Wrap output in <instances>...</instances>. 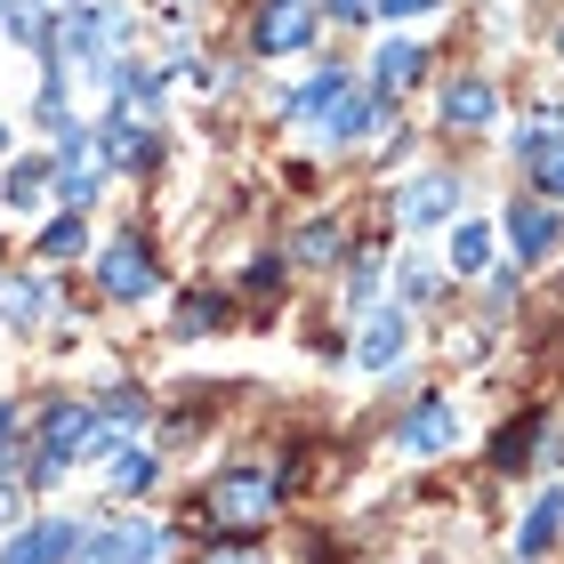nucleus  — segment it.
<instances>
[{
    "mask_svg": "<svg viewBox=\"0 0 564 564\" xmlns=\"http://www.w3.org/2000/svg\"><path fill=\"white\" fill-rule=\"evenodd\" d=\"M242 282H250V299H267V291H274V282H282V259H259V267H250Z\"/></svg>",
    "mask_w": 564,
    "mask_h": 564,
    "instance_id": "30",
    "label": "nucleus"
},
{
    "mask_svg": "<svg viewBox=\"0 0 564 564\" xmlns=\"http://www.w3.org/2000/svg\"><path fill=\"white\" fill-rule=\"evenodd\" d=\"M403 339H412V315H395V306H388V315L364 323V339H355V364H364V371H395V364H403Z\"/></svg>",
    "mask_w": 564,
    "mask_h": 564,
    "instance_id": "14",
    "label": "nucleus"
},
{
    "mask_svg": "<svg viewBox=\"0 0 564 564\" xmlns=\"http://www.w3.org/2000/svg\"><path fill=\"white\" fill-rule=\"evenodd\" d=\"M452 274H492V226H484V218H459L452 226Z\"/></svg>",
    "mask_w": 564,
    "mask_h": 564,
    "instance_id": "21",
    "label": "nucleus"
},
{
    "mask_svg": "<svg viewBox=\"0 0 564 564\" xmlns=\"http://www.w3.org/2000/svg\"><path fill=\"white\" fill-rule=\"evenodd\" d=\"M218 323H226V299L218 291H186V299H177V339H210Z\"/></svg>",
    "mask_w": 564,
    "mask_h": 564,
    "instance_id": "25",
    "label": "nucleus"
},
{
    "mask_svg": "<svg viewBox=\"0 0 564 564\" xmlns=\"http://www.w3.org/2000/svg\"><path fill=\"white\" fill-rule=\"evenodd\" d=\"M9 427H17V412H9V403H0V435H9Z\"/></svg>",
    "mask_w": 564,
    "mask_h": 564,
    "instance_id": "35",
    "label": "nucleus"
},
{
    "mask_svg": "<svg viewBox=\"0 0 564 564\" xmlns=\"http://www.w3.org/2000/svg\"><path fill=\"white\" fill-rule=\"evenodd\" d=\"M0 468H9V444H0Z\"/></svg>",
    "mask_w": 564,
    "mask_h": 564,
    "instance_id": "37",
    "label": "nucleus"
},
{
    "mask_svg": "<svg viewBox=\"0 0 564 564\" xmlns=\"http://www.w3.org/2000/svg\"><path fill=\"white\" fill-rule=\"evenodd\" d=\"M420 73H427V48H420V41H388V48L371 57V89H379V106H388L395 89H412Z\"/></svg>",
    "mask_w": 564,
    "mask_h": 564,
    "instance_id": "17",
    "label": "nucleus"
},
{
    "mask_svg": "<svg viewBox=\"0 0 564 564\" xmlns=\"http://www.w3.org/2000/svg\"><path fill=\"white\" fill-rule=\"evenodd\" d=\"M121 41H130V9H113V0H73V9H57V57L89 65L97 82H113Z\"/></svg>",
    "mask_w": 564,
    "mask_h": 564,
    "instance_id": "2",
    "label": "nucleus"
},
{
    "mask_svg": "<svg viewBox=\"0 0 564 564\" xmlns=\"http://www.w3.org/2000/svg\"><path fill=\"white\" fill-rule=\"evenodd\" d=\"M73 549H82V524L73 517H41L24 524L9 549H0V564H73Z\"/></svg>",
    "mask_w": 564,
    "mask_h": 564,
    "instance_id": "9",
    "label": "nucleus"
},
{
    "mask_svg": "<svg viewBox=\"0 0 564 564\" xmlns=\"http://www.w3.org/2000/svg\"><path fill=\"white\" fill-rule=\"evenodd\" d=\"M282 500V468L274 459H235V468H218L202 484V532H226V541H242V532H259Z\"/></svg>",
    "mask_w": 564,
    "mask_h": 564,
    "instance_id": "1",
    "label": "nucleus"
},
{
    "mask_svg": "<svg viewBox=\"0 0 564 564\" xmlns=\"http://www.w3.org/2000/svg\"><path fill=\"white\" fill-rule=\"evenodd\" d=\"M371 282H379V267L364 259V267H355V274H347V306H364V299H371Z\"/></svg>",
    "mask_w": 564,
    "mask_h": 564,
    "instance_id": "32",
    "label": "nucleus"
},
{
    "mask_svg": "<svg viewBox=\"0 0 564 564\" xmlns=\"http://www.w3.org/2000/svg\"><path fill=\"white\" fill-rule=\"evenodd\" d=\"M210 564H267V556H210Z\"/></svg>",
    "mask_w": 564,
    "mask_h": 564,
    "instance_id": "34",
    "label": "nucleus"
},
{
    "mask_svg": "<svg viewBox=\"0 0 564 564\" xmlns=\"http://www.w3.org/2000/svg\"><path fill=\"white\" fill-rule=\"evenodd\" d=\"M57 194V162H9V177H0V202H9V210H41V202Z\"/></svg>",
    "mask_w": 564,
    "mask_h": 564,
    "instance_id": "19",
    "label": "nucleus"
},
{
    "mask_svg": "<svg viewBox=\"0 0 564 564\" xmlns=\"http://www.w3.org/2000/svg\"><path fill=\"white\" fill-rule=\"evenodd\" d=\"M82 235H89V226H82V210H65V218L41 235V259H73V250H82Z\"/></svg>",
    "mask_w": 564,
    "mask_h": 564,
    "instance_id": "27",
    "label": "nucleus"
},
{
    "mask_svg": "<svg viewBox=\"0 0 564 564\" xmlns=\"http://www.w3.org/2000/svg\"><path fill=\"white\" fill-rule=\"evenodd\" d=\"M315 24H323L315 0H267V9L250 17V48H259V57H291V48L315 41Z\"/></svg>",
    "mask_w": 564,
    "mask_h": 564,
    "instance_id": "6",
    "label": "nucleus"
},
{
    "mask_svg": "<svg viewBox=\"0 0 564 564\" xmlns=\"http://www.w3.org/2000/svg\"><path fill=\"white\" fill-rule=\"evenodd\" d=\"M395 444L412 452V459H435V452H452L459 444V412L444 395H420L412 412H403V427H395Z\"/></svg>",
    "mask_w": 564,
    "mask_h": 564,
    "instance_id": "8",
    "label": "nucleus"
},
{
    "mask_svg": "<svg viewBox=\"0 0 564 564\" xmlns=\"http://www.w3.org/2000/svg\"><path fill=\"white\" fill-rule=\"evenodd\" d=\"M153 484H162V459H153L145 444H121V452H113V492L138 500V492H153Z\"/></svg>",
    "mask_w": 564,
    "mask_h": 564,
    "instance_id": "24",
    "label": "nucleus"
},
{
    "mask_svg": "<svg viewBox=\"0 0 564 564\" xmlns=\"http://www.w3.org/2000/svg\"><path fill=\"white\" fill-rule=\"evenodd\" d=\"M395 291H403V306H427V299H435V274H427V259H412V267H403V274H395Z\"/></svg>",
    "mask_w": 564,
    "mask_h": 564,
    "instance_id": "28",
    "label": "nucleus"
},
{
    "mask_svg": "<svg viewBox=\"0 0 564 564\" xmlns=\"http://www.w3.org/2000/svg\"><path fill=\"white\" fill-rule=\"evenodd\" d=\"M339 242H347V235L323 218V226H306V235L291 242V259H299V267H330V259H339Z\"/></svg>",
    "mask_w": 564,
    "mask_h": 564,
    "instance_id": "26",
    "label": "nucleus"
},
{
    "mask_svg": "<svg viewBox=\"0 0 564 564\" xmlns=\"http://www.w3.org/2000/svg\"><path fill=\"white\" fill-rule=\"evenodd\" d=\"M0 153H9V130H0Z\"/></svg>",
    "mask_w": 564,
    "mask_h": 564,
    "instance_id": "38",
    "label": "nucleus"
},
{
    "mask_svg": "<svg viewBox=\"0 0 564 564\" xmlns=\"http://www.w3.org/2000/svg\"><path fill=\"white\" fill-rule=\"evenodd\" d=\"M170 556V524L153 517H121V524H89L73 564H162Z\"/></svg>",
    "mask_w": 564,
    "mask_h": 564,
    "instance_id": "4",
    "label": "nucleus"
},
{
    "mask_svg": "<svg viewBox=\"0 0 564 564\" xmlns=\"http://www.w3.org/2000/svg\"><path fill=\"white\" fill-rule=\"evenodd\" d=\"M435 0H371V17H395V24H412V17H427Z\"/></svg>",
    "mask_w": 564,
    "mask_h": 564,
    "instance_id": "29",
    "label": "nucleus"
},
{
    "mask_svg": "<svg viewBox=\"0 0 564 564\" xmlns=\"http://www.w3.org/2000/svg\"><path fill=\"white\" fill-rule=\"evenodd\" d=\"M508 242L524 267H541V250H556V210L549 202H508Z\"/></svg>",
    "mask_w": 564,
    "mask_h": 564,
    "instance_id": "15",
    "label": "nucleus"
},
{
    "mask_svg": "<svg viewBox=\"0 0 564 564\" xmlns=\"http://www.w3.org/2000/svg\"><path fill=\"white\" fill-rule=\"evenodd\" d=\"M89 427H97V403L89 395H57L41 412V452H33V484H57L73 459L89 452Z\"/></svg>",
    "mask_w": 564,
    "mask_h": 564,
    "instance_id": "3",
    "label": "nucleus"
},
{
    "mask_svg": "<svg viewBox=\"0 0 564 564\" xmlns=\"http://www.w3.org/2000/svg\"><path fill=\"white\" fill-rule=\"evenodd\" d=\"M323 17H330V24H364L371 0H323Z\"/></svg>",
    "mask_w": 564,
    "mask_h": 564,
    "instance_id": "31",
    "label": "nucleus"
},
{
    "mask_svg": "<svg viewBox=\"0 0 564 564\" xmlns=\"http://www.w3.org/2000/svg\"><path fill=\"white\" fill-rule=\"evenodd\" d=\"M517 153H524L541 202H564V121H541V113H532V130L517 138Z\"/></svg>",
    "mask_w": 564,
    "mask_h": 564,
    "instance_id": "10",
    "label": "nucleus"
},
{
    "mask_svg": "<svg viewBox=\"0 0 564 564\" xmlns=\"http://www.w3.org/2000/svg\"><path fill=\"white\" fill-rule=\"evenodd\" d=\"M153 282H162V274H153V259H145V242H138V235H121V242L106 250V259H97V291L121 299V306L153 299Z\"/></svg>",
    "mask_w": 564,
    "mask_h": 564,
    "instance_id": "7",
    "label": "nucleus"
},
{
    "mask_svg": "<svg viewBox=\"0 0 564 564\" xmlns=\"http://www.w3.org/2000/svg\"><path fill=\"white\" fill-rule=\"evenodd\" d=\"M452 210H459V177H444V170H427V177H412V186L395 194V218L412 226V235L420 226H444Z\"/></svg>",
    "mask_w": 564,
    "mask_h": 564,
    "instance_id": "11",
    "label": "nucleus"
},
{
    "mask_svg": "<svg viewBox=\"0 0 564 564\" xmlns=\"http://www.w3.org/2000/svg\"><path fill=\"white\" fill-rule=\"evenodd\" d=\"M9 17H17V0H0V24H9Z\"/></svg>",
    "mask_w": 564,
    "mask_h": 564,
    "instance_id": "36",
    "label": "nucleus"
},
{
    "mask_svg": "<svg viewBox=\"0 0 564 564\" xmlns=\"http://www.w3.org/2000/svg\"><path fill=\"white\" fill-rule=\"evenodd\" d=\"M0 323H9V330L48 323V282L41 274H0Z\"/></svg>",
    "mask_w": 564,
    "mask_h": 564,
    "instance_id": "18",
    "label": "nucleus"
},
{
    "mask_svg": "<svg viewBox=\"0 0 564 564\" xmlns=\"http://www.w3.org/2000/svg\"><path fill=\"white\" fill-rule=\"evenodd\" d=\"M379 121H388V106H379L371 89H355V82H347V89L323 106V138H330V145H355V138H371Z\"/></svg>",
    "mask_w": 564,
    "mask_h": 564,
    "instance_id": "13",
    "label": "nucleus"
},
{
    "mask_svg": "<svg viewBox=\"0 0 564 564\" xmlns=\"http://www.w3.org/2000/svg\"><path fill=\"white\" fill-rule=\"evenodd\" d=\"M145 420H153V395H145V388H106V395H97V427H106L113 444H121L130 427H145Z\"/></svg>",
    "mask_w": 564,
    "mask_h": 564,
    "instance_id": "20",
    "label": "nucleus"
},
{
    "mask_svg": "<svg viewBox=\"0 0 564 564\" xmlns=\"http://www.w3.org/2000/svg\"><path fill=\"white\" fill-rule=\"evenodd\" d=\"M532 444H549V427H541V412L508 420V427L492 435V468H524V459H532Z\"/></svg>",
    "mask_w": 564,
    "mask_h": 564,
    "instance_id": "23",
    "label": "nucleus"
},
{
    "mask_svg": "<svg viewBox=\"0 0 564 564\" xmlns=\"http://www.w3.org/2000/svg\"><path fill=\"white\" fill-rule=\"evenodd\" d=\"M492 113H500V89L484 82V73H459V82L444 89V130L476 138V130H492Z\"/></svg>",
    "mask_w": 564,
    "mask_h": 564,
    "instance_id": "12",
    "label": "nucleus"
},
{
    "mask_svg": "<svg viewBox=\"0 0 564 564\" xmlns=\"http://www.w3.org/2000/svg\"><path fill=\"white\" fill-rule=\"evenodd\" d=\"M556 532H564V492H541V500H532V517H524V532H517V556L556 549Z\"/></svg>",
    "mask_w": 564,
    "mask_h": 564,
    "instance_id": "22",
    "label": "nucleus"
},
{
    "mask_svg": "<svg viewBox=\"0 0 564 564\" xmlns=\"http://www.w3.org/2000/svg\"><path fill=\"white\" fill-rule=\"evenodd\" d=\"M9 517H17V484L0 476V524H9Z\"/></svg>",
    "mask_w": 564,
    "mask_h": 564,
    "instance_id": "33",
    "label": "nucleus"
},
{
    "mask_svg": "<svg viewBox=\"0 0 564 564\" xmlns=\"http://www.w3.org/2000/svg\"><path fill=\"white\" fill-rule=\"evenodd\" d=\"M556 48H564V33H556Z\"/></svg>",
    "mask_w": 564,
    "mask_h": 564,
    "instance_id": "39",
    "label": "nucleus"
},
{
    "mask_svg": "<svg viewBox=\"0 0 564 564\" xmlns=\"http://www.w3.org/2000/svg\"><path fill=\"white\" fill-rule=\"evenodd\" d=\"M97 153H106V162H130V170H145L153 162V130H145V113H130L121 106L106 130H97Z\"/></svg>",
    "mask_w": 564,
    "mask_h": 564,
    "instance_id": "16",
    "label": "nucleus"
},
{
    "mask_svg": "<svg viewBox=\"0 0 564 564\" xmlns=\"http://www.w3.org/2000/svg\"><path fill=\"white\" fill-rule=\"evenodd\" d=\"M48 162H57V202L89 218V202H97V130L65 121V130H57V153H48Z\"/></svg>",
    "mask_w": 564,
    "mask_h": 564,
    "instance_id": "5",
    "label": "nucleus"
}]
</instances>
